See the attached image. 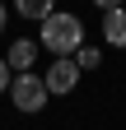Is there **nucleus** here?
Wrapping results in <instances>:
<instances>
[{
    "label": "nucleus",
    "instance_id": "nucleus-2",
    "mask_svg": "<svg viewBox=\"0 0 126 130\" xmlns=\"http://www.w3.org/2000/svg\"><path fill=\"white\" fill-rule=\"evenodd\" d=\"M9 102H14V111H23V116H37V111L47 107L42 74H14L9 79Z\"/></svg>",
    "mask_w": 126,
    "mask_h": 130
},
{
    "label": "nucleus",
    "instance_id": "nucleus-7",
    "mask_svg": "<svg viewBox=\"0 0 126 130\" xmlns=\"http://www.w3.org/2000/svg\"><path fill=\"white\" fill-rule=\"evenodd\" d=\"M70 60H75V70L84 74V70H93V65H98V46H80V51H75Z\"/></svg>",
    "mask_w": 126,
    "mask_h": 130
},
{
    "label": "nucleus",
    "instance_id": "nucleus-3",
    "mask_svg": "<svg viewBox=\"0 0 126 130\" xmlns=\"http://www.w3.org/2000/svg\"><path fill=\"white\" fill-rule=\"evenodd\" d=\"M37 51L42 46L33 37H14L9 42V51H5V65H9V74H33V65H37Z\"/></svg>",
    "mask_w": 126,
    "mask_h": 130
},
{
    "label": "nucleus",
    "instance_id": "nucleus-9",
    "mask_svg": "<svg viewBox=\"0 0 126 130\" xmlns=\"http://www.w3.org/2000/svg\"><path fill=\"white\" fill-rule=\"evenodd\" d=\"M0 32H5V5H0Z\"/></svg>",
    "mask_w": 126,
    "mask_h": 130
},
{
    "label": "nucleus",
    "instance_id": "nucleus-8",
    "mask_svg": "<svg viewBox=\"0 0 126 130\" xmlns=\"http://www.w3.org/2000/svg\"><path fill=\"white\" fill-rule=\"evenodd\" d=\"M9 79H14V74H9V65L0 60V93H9Z\"/></svg>",
    "mask_w": 126,
    "mask_h": 130
},
{
    "label": "nucleus",
    "instance_id": "nucleus-4",
    "mask_svg": "<svg viewBox=\"0 0 126 130\" xmlns=\"http://www.w3.org/2000/svg\"><path fill=\"white\" fill-rule=\"evenodd\" d=\"M75 84H80V70H75V60H56L52 70L42 74V88H47V98H52V93H70Z\"/></svg>",
    "mask_w": 126,
    "mask_h": 130
},
{
    "label": "nucleus",
    "instance_id": "nucleus-6",
    "mask_svg": "<svg viewBox=\"0 0 126 130\" xmlns=\"http://www.w3.org/2000/svg\"><path fill=\"white\" fill-rule=\"evenodd\" d=\"M19 14H23V19H52V5H47V0H19Z\"/></svg>",
    "mask_w": 126,
    "mask_h": 130
},
{
    "label": "nucleus",
    "instance_id": "nucleus-5",
    "mask_svg": "<svg viewBox=\"0 0 126 130\" xmlns=\"http://www.w3.org/2000/svg\"><path fill=\"white\" fill-rule=\"evenodd\" d=\"M103 37H107V46H126V9L121 5H103Z\"/></svg>",
    "mask_w": 126,
    "mask_h": 130
},
{
    "label": "nucleus",
    "instance_id": "nucleus-1",
    "mask_svg": "<svg viewBox=\"0 0 126 130\" xmlns=\"http://www.w3.org/2000/svg\"><path fill=\"white\" fill-rule=\"evenodd\" d=\"M37 46L56 51V60H70V56L84 46V23L75 19V14H61V9H52V19L42 23V37H37Z\"/></svg>",
    "mask_w": 126,
    "mask_h": 130
}]
</instances>
